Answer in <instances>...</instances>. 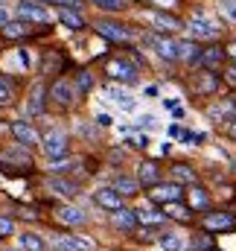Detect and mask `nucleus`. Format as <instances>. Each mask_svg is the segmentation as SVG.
<instances>
[{
	"label": "nucleus",
	"mask_w": 236,
	"mask_h": 251,
	"mask_svg": "<svg viewBox=\"0 0 236 251\" xmlns=\"http://www.w3.org/2000/svg\"><path fill=\"white\" fill-rule=\"evenodd\" d=\"M105 73L114 79V82H122V85H134L140 76H137V67L128 62V59H108L105 62Z\"/></svg>",
	"instance_id": "f257e3e1"
},
{
	"label": "nucleus",
	"mask_w": 236,
	"mask_h": 251,
	"mask_svg": "<svg viewBox=\"0 0 236 251\" xmlns=\"http://www.w3.org/2000/svg\"><path fill=\"white\" fill-rule=\"evenodd\" d=\"M18 18L35 21V24H50L53 21V15L47 12V6H41L38 0H21L18 3Z\"/></svg>",
	"instance_id": "f03ea898"
},
{
	"label": "nucleus",
	"mask_w": 236,
	"mask_h": 251,
	"mask_svg": "<svg viewBox=\"0 0 236 251\" xmlns=\"http://www.w3.org/2000/svg\"><path fill=\"white\" fill-rule=\"evenodd\" d=\"M146 44H149L161 59H166V62H175V59H178V41L166 38V35L152 32V35H146Z\"/></svg>",
	"instance_id": "7ed1b4c3"
},
{
	"label": "nucleus",
	"mask_w": 236,
	"mask_h": 251,
	"mask_svg": "<svg viewBox=\"0 0 236 251\" xmlns=\"http://www.w3.org/2000/svg\"><path fill=\"white\" fill-rule=\"evenodd\" d=\"M187 29H189L192 38H216V35H219V26H216L207 15H201V12L189 18V26H187Z\"/></svg>",
	"instance_id": "20e7f679"
},
{
	"label": "nucleus",
	"mask_w": 236,
	"mask_h": 251,
	"mask_svg": "<svg viewBox=\"0 0 236 251\" xmlns=\"http://www.w3.org/2000/svg\"><path fill=\"white\" fill-rule=\"evenodd\" d=\"M76 85H70V82H64V79H59L53 88H50V100L59 105V108H70L73 102H76Z\"/></svg>",
	"instance_id": "39448f33"
},
{
	"label": "nucleus",
	"mask_w": 236,
	"mask_h": 251,
	"mask_svg": "<svg viewBox=\"0 0 236 251\" xmlns=\"http://www.w3.org/2000/svg\"><path fill=\"white\" fill-rule=\"evenodd\" d=\"M41 149H44V155L47 158H64L67 155V137L61 134V131H50L44 140H41Z\"/></svg>",
	"instance_id": "423d86ee"
},
{
	"label": "nucleus",
	"mask_w": 236,
	"mask_h": 251,
	"mask_svg": "<svg viewBox=\"0 0 236 251\" xmlns=\"http://www.w3.org/2000/svg\"><path fill=\"white\" fill-rule=\"evenodd\" d=\"M181 184L172 181V184H152L149 190V199L152 201H161V204H169V201H181Z\"/></svg>",
	"instance_id": "0eeeda50"
},
{
	"label": "nucleus",
	"mask_w": 236,
	"mask_h": 251,
	"mask_svg": "<svg viewBox=\"0 0 236 251\" xmlns=\"http://www.w3.org/2000/svg\"><path fill=\"white\" fill-rule=\"evenodd\" d=\"M96 32H99L102 38H108V41H131V38H134L128 26L114 24V21H99V24H96Z\"/></svg>",
	"instance_id": "6e6552de"
},
{
	"label": "nucleus",
	"mask_w": 236,
	"mask_h": 251,
	"mask_svg": "<svg viewBox=\"0 0 236 251\" xmlns=\"http://www.w3.org/2000/svg\"><path fill=\"white\" fill-rule=\"evenodd\" d=\"M9 131H12V137H15L21 146H35V143H41L38 131L26 123V120H15V123L9 126Z\"/></svg>",
	"instance_id": "1a4fd4ad"
},
{
	"label": "nucleus",
	"mask_w": 236,
	"mask_h": 251,
	"mask_svg": "<svg viewBox=\"0 0 236 251\" xmlns=\"http://www.w3.org/2000/svg\"><path fill=\"white\" fill-rule=\"evenodd\" d=\"M94 201H96L99 207H105V210H119V207H122V196H119L114 187H99L94 193Z\"/></svg>",
	"instance_id": "9d476101"
},
{
	"label": "nucleus",
	"mask_w": 236,
	"mask_h": 251,
	"mask_svg": "<svg viewBox=\"0 0 236 251\" xmlns=\"http://www.w3.org/2000/svg\"><path fill=\"white\" fill-rule=\"evenodd\" d=\"M53 246L59 251H94V243L88 237H59L53 240Z\"/></svg>",
	"instance_id": "9b49d317"
},
{
	"label": "nucleus",
	"mask_w": 236,
	"mask_h": 251,
	"mask_svg": "<svg viewBox=\"0 0 236 251\" xmlns=\"http://www.w3.org/2000/svg\"><path fill=\"white\" fill-rule=\"evenodd\" d=\"M47 187L53 190L56 196H61V199H76V196H79V184H76V181H70V178H61V176L50 178V184H47Z\"/></svg>",
	"instance_id": "f8f14e48"
},
{
	"label": "nucleus",
	"mask_w": 236,
	"mask_h": 251,
	"mask_svg": "<svg viewBox=\"0 0 236 251\" xmlns=\"http://www.w3.org/2000/svg\"><path fill=\"white\" fill-rule=\"evenodd\" d=\"M234 222L236 219L231 213H210V216H204V228L207 231H231Z\"/></svg>",
	"instance_id": "ddd939ff"
},
{
	"label": "nucleus",
	"mask_w": 236,
	"mask_h": 251,
	"mask_svg": "<svg viewBox=\"0 0 236 251\" xmlns=\"http://www.w3.org/2000/svg\"><path fill=\"white\" fill-rule=\"evenodd\" d=\"M18 246H21V251H44L47 249L44 237L35 234V231H24V234H18Z\"/></svg>",
	"instance_id": "4468645a"
},
{
	"label": "nucleus",
	"mask_w": 236,
	"mask_h": 251,
	"mask_svg": "<svg viewBox=\"0 0 236 251\" xmlns=\"http://www.w3.org/2000/svg\"><path fill=\"white\" fill-rule=\"evenodd\" d=\"M149 18H152V24H155L161 32H175V29H181V21H178L175 15H166V12H152Z\"/></svg>",
	"instance_id": "2eb2a0df"
},
{
	"label": "nucleus",
	"mask_w": 236,
	"mask_h": 251,
	"mask_svg": "<svg viewBox=\"0 0 236 251\" xmlns=\"http://www.w3.org/2000/svg\"><path fill=\"white\" fill-rule=\"evenodd\" d=\"M59 219L64 225H82V222H88V213L82 210V207H73V204H64L59 210Z\"/></svg>",
	"instance_id": "dca6fc26"
},
{
	"label": "nucleus",
	"mask_w": 236,
	"mask_h": 251,
	"mask_svg": "<svg viewBox=\"0 0 236 251\" xmlns=\"http://www.w3.org/2000/svg\"><path fill=\"white\" fill-rule=\"evenodd\" d=\"M59 21L67 26V29H82L85 26V21H82V15H79V9H67V6H59Z\"/></svg>",
	"instance_id": "f3484780"
},
{
	"label": "nucleus",
	"mask_w": 236,
	"mask_h": 251,
	"mask_svg": "<svg viewBox=\"0 0 236 251\" xmlns=\"http://www.w3.org/2000/svg\"><path fill=\"white\" fill-rule=\"evenodd\" d=\"M114 225L119 231H134L137 228V210H125V207L114 210Z\"/></svg>",
	"instance_id": "a211bd4d"
},
{
	"label": "nucleus",
	"mask_w": 236,
	"mask_h": 251,
	"mask_svg": "<svg viewBox=\"0 0 236 251\" xmlns=\"http://www.w3.org/2000/svg\"><path fill=\"white\" fill-rule=\"evenodd\" d=\"M178 59L187 62V64H198V59H201L198 44H195V41H181V44H178Z\"/></svg>",
	"instance_id": "6ab92c4d"
},
{
	"label": "nucleus",
	"mask_w": 236,
	"mask_h": 251,
	"mask_svg": "<svg viewBox=\"0 0 236 251\" xmlns=\"http://www.w3.org/2000/svg\"><path fill=\"white\" fill-rule=\"evenodd\" d=\"M158 178H161L158 164H152V161L140 164V170H137V181H140V184H158Z\"/></svg>",
	"instance_id": "aec40b11"
},
{
	"label": "nucleus",
	"mask_w": 236,
	"mask_h": 251,
	"mask_svg": "<svg viewBox=\"0 0 236 251\" xmlns=\"http://www.w3.org/2000/svg\"><path fill=\"white\" fill-rule=\"evenodd\" d=\"M105 94L117 102L119 108H125V111H131L134 108V97H128V91H122V88H114V85H108L105 88Z\"/></svg>",
	"instance_id": "412c9836"
},
{
	"label": "nucleus",
	"mask_w": 236,
	"mask_h": 251,
	"mask_svg": "<svg viewBox=\"0 0 236 251\" xmlns=\"http://www.w3.org/2000/svg\"><path fill=\"white\" fill-rule=\"evenodd\" d=\"M158 243H161V251H184V249H187V240H184L181 234H175V231L164 234Z\"/></svg>",
	"instance_id": "4be33fe9"
},
{
	"label": "nucleus",
	"mask_w": 236,
	"mask_h": 251,
	"mask_svg": "<svg viewBox=\"0 0 236 251\" xmlns=\"http://www.w3.org/2000/svg\"><path fill=\"white\" fill-rule=\"evenodd\" d=\"M225 62V50H219V47H210V50H201V59H198V64L201 67H219V64Z\"/></svg>",
	"instance_id": "5701e85b"
},
{
	"label": "nucleus",
	"mask_w": 236,
	"mask_h": 251,
	"mask_svg": "<svg viewBox=\"0 0 236 251\" xmlns=\"http://www.w3.org/2000/svg\"><path fill=\"white\" fill-rule=\"evenodd\" d=\"M114 190H117L119 196H134V193L140 190V181L131 178V176H117V178H114Z\"/></svg>",
	"instance_id": "b1692460"
},
{
	"label": "nucleus",
	"mask_w": 236,
	"mask_h": 251,
	"mask_svg": "<svg viewBox=\"0 0 236 251\" xmlns=\"http://www.w3.org/2000/svg\"><path fill=\"white\" fill-rule=\"evenodd\" d=\"M164 219H166V213H158L152 207H137V222H143V225H161Z\"/></svg>",
	"instance_id": "393cba45"
},
{
	"label": "nucleus",
	"mask_w": 236,
	"mask_h": 251,
	"mask_svg": "<svg viewBox=\"0 0 236 251\" xmlns=\"http://www.w3.org/2000/svg\"><path fill=\"white\" fill-rule=\"evenodd\" d=\"M216 88H219V79H216L213 73H201V76L195 79V91H198V94H213Z\"/></svg>",
	"instance_id": "a878e982"
},
{
	"label": "nucleus",
	"mask_w": 236,
	"mask_h": 251,
	"mask_svg": "<svg viewBox=\"0 0 236 251\" xmlns=\"http://www.w3.org/2000/svg\"><path fill=\"white\" fill-rule=\"evenodd\" d=\"M172 181H178V184H192L195 181V173L187 164H178V167H172Z\"/></svg>",
	"instance_id": "bb28decb"
},
{
	"label": "nucleus",
	"mask_w": 236,
	"mask_h": 251,
	"mask_svg": "<svg viewBox=\"0 0 236 251\" xmlns=\"http://www.w3.org/2000/svg\"><path fill=\"white\" fill-rule=\"evenodd\" d=\"M41 94H44V88H41V85H35V88H32V94H29V102H26V111H29V114H41V108H44Z\"/></svg>",
	"instance_id": "cd10ccee"
},
{
	"label": "nucleus",
	"mask_w": 236,
	"mask_h": 251,
	"mask_svg": "<svg viewBox=\"0 0 236 251\" xmlns=\"http://www.w3.org/2000/svg\"><path fill=\"white\" fill-rule=\"evenodd\" d=\"M166 216H172V219H178V222H189V207H184V204H178V201H169L166 204Z\"/></svg>",
	"instance_id": "c85d7f7f"
},
{
	"label": "nucleus",
	"mask_w": 236,
	"mask_h": 251,
	"mask_svg": "<svg viewBox=\"0 0 236 251\" xmlns=\"http://www.w3.org/2000/svg\"><path fill=\"white\" fill-rule=\"evenodd\" d=\"M189 201H192V207H195V210H204V207L210 204V196H207L201 187H192V190H189Z\"/></svg>",
	"instance_id": "c756f323"
},
{
	"label": "nucleus",
	"mask_w": 236,
	"mask_h": 251,
	"mask_svg": "<svg viewBox=\"0 0 236 251\" xmlns=\"http://www.w3.org/2000/svg\"><path fill=\"white\" fill-rule=\"evenodd\" d=\"M94 6H99L102 12H122L128 6V0H91Z\"/></svg>",
	"instance_id": "7c9ffc66"
},
{
	"label": "nucleus",
	"mask_w": 236,
	"mask_h": 251,
	"mask_svg": "<svg viewBox=\"0 0 236 251\" xmlns=\"http://www.w3.org/2000/svg\"><path fill=\"white\" fill-rule=\"evenodd\" d=\"M26 32H29V29H26L24 24H6V26H3V35H6V38H24Z\"/></svg>",
	"instance_id": "2f4dec72"
},
{
	"label": "nucleus",
	"mask_w": 236,
	"mask_h": 251,
	"mask_svg": "<svg viewBox=\"0 0 236 251\" xmlns=\"http://www.w3.org/2000/svg\"><path fill=\"white\" fill-rule=\"evenodd\" d=\"M91 88H94V76H91L88 70H82L79 79H76V91H79V94H88Z\"/></svg>",
	"instance_id": "473e14b6"
},
{
	"label": "nucleus",
	"mask_w": 236,
	"mask_h": 251,
	"mask_svg": "<svg viewBox=\"0 0 236 251\" xmlns=\"http://www.w3.org/2000/svg\"><path fill=\"white\" fill-rule=\"evenodd\" d=\"M189 249L192 251H210L213 249V240H210V237H195V240L189 243Z\"/></svg>",
	"instance_id": "72a5a7b5"
},
{
	"label": "nucleus",
	"mask_w": 236,
	"mask_h": 251,
	"mask_svg": "<svg viewBox=\"0 0 236 251\" xmlns=\"http://www.w3.org/2000/svg\"><path fill=\"white\" fill-rule=\"evenodd\" d=\"M234 111H236V108L231 105V102H228V105H219V108H210V117H213V120L219 123L222 117H228V114H234Z\"/></svg>",
	"instance_id": "f704fd0d"
},
{
	"label": "nucleus",
	"mask_w": 236,
	"mask_h": 251,
	"mask_svg": "<svg viewBox=\"0 0 236 251\" xmlns=\"http://www.w3.org/2000/svg\"><path fill=\"white\" fill-rule=\"evenodd\" d=\"M9 234H15V222L9 216H0V237H9Z\"/></svg>",
	"instance_id": "c9c22d12"
},
{
	"label": "nucleus",
	"mask_w": 236,
	"mask_h": 251,
	"mask_svg": "<svg viewBox=\"0 0 236 251\" xmlns=\"http://www.w3.org/2000/svg\"><path fill=\"white\" fill-rule=\"evenodd\" d=\"M12 100V85L6 79H0V102H9Z\"/></svg>",
	"instance_id": "e433bc0d"
},
{
	"label": "nucleus",
	"mask_w": 236,
	"mask_h": 251,
	"mask_svg": "<svg viewBox=\"0 0 236 251\" xmlns=\"http://www.w3.org/2000/svg\"><path fill=\"white\" fill-rule=\"evenodd\" d=\"M222 12H225L231 21H236V0H222Z\"/></svg>",
	"instance_id": "4c0bfd02"
},
{
	"label": "nucleus",
	"mask_w": 236,
	"mask_h": 251,
	"mask_svg": "<svg viewBox=\"0 0 236 251\" xmlns=\"http://www.w3.org/2000/svg\"><path fill=\"white\" fill-rule=\"evenodd\" d=\"M59 6H67V9H82V0H53Z\"/></svg>",
	"instance_id": "58836bf2"
},
{
	"label": "nucleus",
	"mask_w": 236,
	"mask_h": 251,
	"mask_svg": "<svg viewBox=\"0 0 236 251\" xmlns=\"http://www.w3.org/2000/svg\"><path fill=\"white\" fill-rule=\"evenodd\" d=\"M96 123L99 126H111L114 120H111V114H102V111H99V114H96Z\"/></svg>",
	"instance_id": "ea45409f"
},
{
	"label": "nucleus",
	"mask_w": 236,
	"mask_h": 251,
	"mask_svg": "<svg viewBox=\"0 0 236 251\" xmlns=\"http://www.w3.org/2000/svg\"><path fill=\"white\" fill-rule=\"evenodd\" d=\"M225 79H228V85L236 88V67H228V76H225Z\"/></svg>",
	"instance_id": "a19ab883"
},
{
	"label": "nucleus",
	"mask_w": 236,
	"mask_h": 251,
	"mask_svg": "<svg viewBox=\"0 0 236 251\" xmlns=\"http://www.w3.org/2000/svg\"><path fill=\"white\" fill-rule=\"evenodd\" d=\"M152 123H155V117H152V114H143V117L137 120V126H152Z\"/></svg>",
	"instance_id": "79ce46f5"
},
{
	"label": "nucleus",
	"mask_w": 236,
	"mask_h": 251,
	"mask_svg": "<svg viewBox=\"0 0 236 251\" xmlns=\"http://www.w3.org/2000/svg\"><path fill=\"white\" fill-rule=\"evenodd\" d=\"M169 137H181V126H169Z\"/></svg>",
	"instance_id": "37998d69"
},
{
	"label": "nucleus",
	"mask_w": 236,
	"mask_h": 251,
	"mask_svg": "<svg viewBox=\"0 0 236 251\" xmlns=\"http://www.w3.org/2000/svg\"><path fill=\"white\" fill-rule=\"evenodd\" d=\"M228 134H231V137H234V140H236V117H234V120H231V128H228Z\"/></svg>",
	"instance_id": "c03bdc74"
},
{
	"label": "nucleus",
	"mask_w": 236,
	"mask_h": 251,
	"mask_svg": "<svg viewBox=\"0 0 236 251\" xmlns=\"http://www.w3.org/2000/svg\"><path fill=\"white\" fill-rule=\"evenodd\" d=\"M228 56H231V59H236V41L231 44V47H228Z\"/></svg>",
	"instance_id": "a18cd8bd"
},
{
	"label": "nucleus",
	"mask_w": 236,
	"mask_h": 251,
	"mask_svg": "<svg viewBox=\"0 0 236 251\" xmlns=\"http://www.w3.org/2000/svg\"><path fill=\"white\" fill-rule=\"evenodd\" d=\"M0 24H9V21H6V12H3V9H0Z\"/></svg>",
	"instance_id": "49530a36"
},
{
	"label": "nucleus",
	"mask_w": 236,
	"mask_h": 251,
	"mask_svg": "<svg viewBox=\"0 0 236 251\" xmlns=\"http://www.w3.org/2000/svg\"><path fill=\"white\" fill-rule=\"evenodd\" d=\"M3 251H9V249H3Z\"/></svg>",
	"instance_id": "de8ad7c7"
}]
</instances>
